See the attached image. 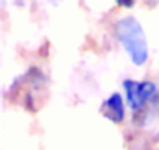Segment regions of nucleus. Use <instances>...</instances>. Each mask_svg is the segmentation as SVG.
Returning a JSON list of instances; mask_svg holds the SVG:
<instances>
[{
  "instance_id": "7ed1b4c3",
  "label": "nucleus",
  "mask_w": 159,
  "mask_h": 150,
  "mask_svg": "<svg viewBox=\"0 0 159 150\" xmlns=\"http://www.w3.org/2000/svg\"><path fill=\"white\" fill-rule=\"evenodd\" d=\"M100 113L111 122L114 124H122L125 119V103H123V97L117 92L111 94L102 105Z\"/></svg>"
},
{
  "instance_id": "f03ea898",
  "label": "nucleus",
  "mask_w": 159,
  "mask_h": 150,
  "mask_svg": "<svg viewBox=\"0 0 159 150\" xmlns=\"http://www.w3.org/2000/svg\"><path fill=\"white\" fill-rule=\"evenodd\" d=\"M126 103L133 113H140L143 108H156L159 105L157 86L150 80H125L123 82Z\"/></svg>"
},
{
  "instance_id": "f257e3e1",
  "label": "nucleus",
  "mask_w": 159,
  "mask_h": 150,
  "mask_svg": "<svg viewBox=\"0 0 159 150\" xmlns=\"http://www.w3.org/2000/svg\"><path fill=\"white\" fill-rule=\"evenodd\" d=\"M114 30L131 63L136 66H143L148 59V41L140 22L133 16H126L117 21Z\"/></svg>"
},
{
  "instance_id": "20e7f679",
  "label": "nucleus",
  "mask_w": 159,
  "mask_h": 150,
  "mask_svg": "<svg viewBox=\"0 0 159 150\" xmlns=\"http://www.w3.org/2000/svg\"><path fill=\"white\" fill-rule=\"evenodd\" d=\"M116 2L120 5V7H125V8H131L134 5L136 0H116Z\"/></svg>"
}]
</instances>
